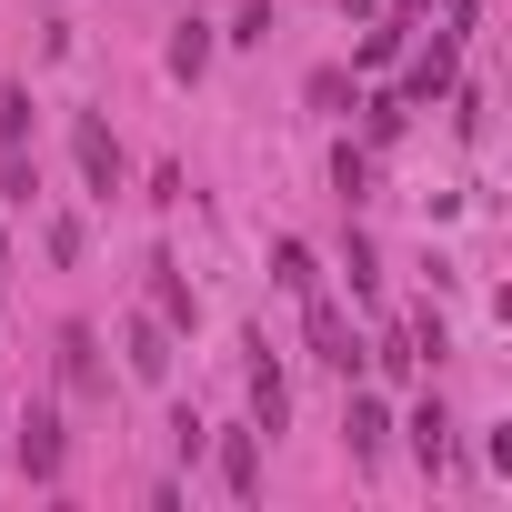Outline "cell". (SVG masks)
Returning a JSON list of instances; mask_svg holds the SVG:
<instances>
[{"instance_id":"obj_9","label":"cell","mask_w":512,"mask_h":512,"mask_svg":"<svg viewBox=\"0 0 512 512\" xmlns=\"http://www.w3.org/2000/svg\"><path fill=\"white\" fill-rule=\"evenodd\" d=\"M402 432H412V462H422V472H442V462H452V412H442V402H422Z\"/></svg>"},{"instance_id":"obj_10","label":"cell","mask_w":512,"mask_h":512,"mask_svg":"<svg viewBox=\"0 0 512 512\" xmlns=\"http://www.w3.org/2000/svg\"><path fill=\"white\" fill-rule=\"evenodd\" d=\"M151 312H161L171 332H191V322H201V302H191V282H181L171 262H151Z\"/></svg>"},{"instance_id":"obj_19","label":"cell","mask_w":512,"mask_h":512,"mask_svg":"<svg viewBox=\"0 0 512 512\" xmlns=\"http://www.w3.org/2000/svg\"><path fill=\"white\" fill-rule=\"evenodd\" d=\"M472 21H482V0H442V31H462V41H472Z\"/></svg>"},{"instance_id":"obj_21","label":"cell","mask_w":512,"mask_h":512,"mask_svg":"<svg viewBox=\"0 0 512 512\" xmlns=\"http://www.w3.org/2000/svg\"><path fill=\"white\" fill-rule=\"evenodd\" d=\"M342 11H382V0H342Z\"/></svg>"},{"instance_id":"obj_8","label":"cell","mask_w":512,"mask_h":512,"mask_svg":"<svg viewBox=\"0 0 512 512\" xmlns=\"http://www.w3.org/2000/svg\"><path fill=\"white\" fill-rule=\"evenodd\" d=\"M221 492H231V502L262 492V432H231V442H221Z\"/></svg>"},{"instance_id":"obj_4","label":"cell","mask_w":512,"mask_h":512,"mask_svg":"<svg viewBox=\"0 0 512 512\" xmlns=\"http://www.w3.org/2000/svg\"><path fill=\"white\" fill-rule=\"evenodd\" d=\"M302 302H312V362L362 372V332H352V312H342V302H322V292H302Z\"/></svg>"},{"instance_id":"obj_12","label":"cell","mask_w":512,"mask_h":512,"mask_svg":"<svg viewBox=\"0 0 512 512\" xmlns=\"http://www.w3.org/2000/svg\"><path fill=\"white\" fill-rule=\"evenodd\" d=\"M272 282H282V292H322V262H312V241H272Z\"/></svg>"},{"instance_id":"obj_11","label":"cell","mask_w":512,"mask_h":512,"mask_svg":"<svg viewBox=\"0 0 512 512\" xmlns=\"http://www.w3.org/2000/svg\"><path fill=\"white\" fill-rule=\"evenodd\" d=\"M382 432H392V412H382L372 392H352V412H342V442H352V462H372V452H382Z\"/></svg>"},{"instance_id":"obj_15","label":"cell","mask_w":512,"mask_h":512,"mask_svg":"<svg viewBox=\"0 0 512 512\" xmlns=\"http://www.w3.org/2000/svg\"><path fill=\"white\" fill-rule=\"evenodd\" d=\"M0 141H31V91H21V81L0 91Z\"/></svg>"},{"instance_id":"obj_18","label":"cell","mask_w":512,"mask_h":512,"mask_svg":"<svg viewBox=\"0 0 512 512\" xmlns=\"http://www.w3.org/2000/svg\"><path fill=\"white\" fill-rule=\"evenodd\" d=\"M402 121H412V101H402V91H382V101H372V141H392Z\"/></svg>"},{"instance_id":"obj_1","label":"cell","mask_w":512,"mask_h":512,"mask_svg":"<svg viewBox=\"0 0 512 512\" xmlns=\"http://www.w3.org/2000/svg\"><path fill=\"white\" fill-rule=\"evenodd\" d=\"M241 352H251V362H241V382H251V432H282V422H292V392H282V362H272V342L251 332Z\"/></svg>"},{"instance_id":"obj_14","label":"cell","mask_w":512,"mask_h":512,"mask_svg":"<svg viewBox=\"0 0 512 512\" xmlns=\"http://www.w3.org/2000/svg\"><path fill=\"white\" fill-rule=\"evenodd\" d=\"M332 191H342V201H362V191H372V151H352V141H342V151H332Z\"/></svg>"},{"instance_id":"obj_16","label":"cell","mask_w":512,"mask_h":512,"mask_svg":"<svg viewBox=\"0 0 512 512\" xmlns=\"http://www.w3.org/2000/svg\"><path fill=\"white\" fill-rule=\"evenodd\" d=\"M342 272H352V302H372V292H382V272H372V241H362V231H352V262H342Z\"/></svg>"},{"instance_id":"obj_7","label":"cell","mask_w":512,"mask_h":512,"mask_svg":"<svg viewBox=\"0 0 512 512\" xmlns=\"http://www.w3.org/2000/svg\"><path fill=\"white\" fill-rule=\"evenodd\" d=\"M121 352H131V372H141V382H161V372H171V322H161V312H141V322L121 332Z\"/></svg>"},{"instance_id":"obj_17","label":"cell","mask_w":512,"mask_h":512,"mask_svg":"<svg viewBox=\"0 0 512 512\" xmlns=\"http://www.w3.org/2000/svg\"><path fill=\"white\" fill-rule=\"evenodd\" d=\"M352 101V71H312V111H342Z\"/></svg>"},{"instance_id":"obj_6","label":"cell","mask_w":512,"mask_h":512,"mask_svg":"<svg viewBox=\"0 0 512 512\" xmlns=\"http://www.w3.org/2000/svg\"><path fill=\"white\" fill-rule=\"evenodd\" d=\"M61 382H71V392H81V402H101V392H111V372H101V342H91V332H81V322H71V332H61Z\"/></svg>"},{"instance_id":"obj_2","label":"cell","mask_w":512,"mask_h":512,"mask_svg":"<svg viewBox=\"0 0 512 512\" xmlns=\"http://www.w3.org/2000/svg\"><path fill=\"white\" fill-rule=\"evenodd\" d=\"M71 161H81V181H91V201H111L121 191V141H111V121H71Z\"/></svg>"},{"instance_id":"obj_5","label":"cell","mask_w":512,"mask_h":512,"mask_svg":"<svg viewBox=\"0 0 512 512\" xmlns=\"http://www.w3.org/2000/svg\"><path fill=\"white\" fill-rule=\"evenodd\" d=\"M61 452H71V442H61V412L31 402V412H21V472H31V482H61Z\"/></svg>"},{"instance_id":"obj_3","label":"cell","mask_w":512,"mask_h":512,"mask_svg":"<svg viewBox=\"0 0 512 512\" xmlns=\"http://www.w3.org/2000/svg\"><path fill=\"white\" fill-rule=\"evenodd\" d=\"M452 81H462V31H432V51H422V61L402 71V101L422 111V101H442Z\"/></svg>"},{"instance_id":"obj_20","label":"cell","mask_w":512,"mask_h":512,"mask_svg":"<svg viewBox=\"0 0 512 512\" xmlns=\"http://www.w3.org/2000/svg\"><path fill=\"white\" fill-rule=\"evenodd\" d=\"M0 272H11V231H0Z\"/></svg>"},{"instance_id":"obj_13","label":"cell","mask_w":512,"mask_h":512,"mask_svg":"<svg viewBox=\"0 0 512 512\" xmlns=\"http://www.w3.org/2000/svg\"><path fill=\"white\" fill-rule=\"evenodd\" d=\"M211 71V21H181L171 31V81H201Z\"/></svg>"}]
</instances>
